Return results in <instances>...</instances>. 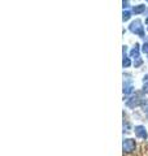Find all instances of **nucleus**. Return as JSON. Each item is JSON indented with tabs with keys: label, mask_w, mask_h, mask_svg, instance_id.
Here are the masks:
<instances>
[{
	"label": "nucleus",
	"mask_w": 148,
	"mask_h": 156,
	"mask_svg": "<svg viewBox=\"0 0 148 156\" xmlns=\"http://www.w3.org/2000/svg\"><path fill=\"white\" fill-rule=\"evenodd\" d=\"M129 29H130L131 33H135L139 37H144V30H143V26H142V21H140V20H135V21H132L130 23Z\"/></svg>",
	"instance_id": "nucleus-1"
},
{
	"label": "nucleus",
	"mask_w": 148,
	"mask_h": 156,
	"mask_svg": "<svg viewBox=\"0 0 148 156\" xmlns=\"http://www.w3.org/2000/svg\"><path fill=\"white\" fill-rule=\"evenodd\" d=\"M143 101H144V99H143V96L140 92H136L135 96H131L129 100L126 101V105L130 107V108H135V107H138L139 104H143Z\"/></svg>",
	"instance_id": "nucleus-2"
},
{
	"label": "nucleus",
	"mask_w": 148,
	"mask_h": 156,
	"mask_svg": "<svg viewBox=\"0 0 148 156\" xmlns=\"http://www.w3.org/2000/svg\"><path fill=\"white\" fill-rule=\"evenodd\" d=\"M125 78V77H123ZM134 90V86H132V81H131V77L130 74H126V78L123 80V94L125 95H129Z\"/></svg>",
	"instance_id": "nucleus-3"
},
{
	"label": "nucleus",
	"mask_w": 148,
	"mask_h": 156,
	"mask_svg": "<svg viewBox=\"0 0 148 156\" xmlns=\"http://www.w3.org/2000/svg\"><path fill=\"white\" fill-rule=\"evenodd\" d=\"M136 147V143H135V140L134 139H130V138H127L123 140V143H122V148H123V152H132V151L135 150Z\"/></svg>",
	"instance_id": "nucleus-4"
},
{
	"label": "nucleus",
	"mask_w": 148,
	"mask_h": 156,
	"mask_svg": "<svg viewBox=\"0 0 148 156\" xmlns=\"http://www.w3.org/2000/svg\"><path fill=\"white\" fill-rule=\"evenodd\" d=\"M134 130H135V135L138 136V138H142V139H147L148 138V133H147L144 126L138 125V126H135Z\"/></svg>",
	"instance_id": "nucleus-5"
},
{
	"label": "nucleus",
	"mask_w": 148,
	"mask_h": 156,
	"mask_svg": "<svg viewBox=\"0 0 148 156\" xmlns=\"http://www.w3.org/2000/svg\"><path fill=\"white\" fill-rule=\"evenodd\" d=\"M130 57L139 58V46H138V44H135V47L130 51Z\"/></svg>",
	"instance_id": "nucleus-6"
},
{
	"label": "nucleus",
	"mask_w": 148,
	"mask_h": 156,
	"mask_svg": "<svg viewBox=\"0 0 148 156\" xmlns=\"http://www.w3.org/2000/svg\"><path fill=\"white\" fill-rule=\"evenodd\" d=\"M144 11H146V5H143V4H139V5H135L134 8H132V12H134L135 14L143 13Z\"/></svg>",
	"instance_id": "nucleus-7"
},
{
	"label": "nucleus",
	"mask_w": 148,
	"mask_h": 156,
	"mask_svg": "<svg viewBox=\"0 0 148 156\" xmlns=\"http://www.w3.org/2000/svg\"><path fill=\"white\" fill-rule=\"evenodd\" d=\"M130 17H131V12H129V11H123V17H122L123 21H129Z\"/></svg>",
	"instance_id": "nucleus-8"
},
{
	"label": "nucleus",
	"mask_w": 148,
	"mask_h": 156,
	"mask_svg": "<svg viewBox=\"0 0 148 156\" xmlns=\"http://www.w3.org/2000/svg\"><path fill=\"white\" fill-rule=\"evenodd\" d=\"M142 108L146 113H148V99H144V101H143V104H142Z\"/></svg>",
	"instance_id": "nucleus-9"
},
{
	"label": "nucleus",
	"mask_w": 148,
	"mask_h": 156,
	"mask_svg": "<svg viewBox=\"0 0 148 156\" xmlns=\"http://www.w3.org/2000/svg\"><path fill=\"white\" fill-rule=\"evenodd\" d=\"M123 131H126V133H129V131H130V125H129V122H123Z\"/></svg>",
	"instance_id": "nucleus-10"
},
{
	"label": "nucleus",
	"mask_w": 148,
	"mask_h": 156,
	"mask_svg": "<svg viewBox=\"0 0 148 156\" xmlns=\"http://www.w3.org/2000/svg\"><path fill=\"white\" fill-rule=\"evenodd\" d=\"M142 50H143V52H144V53H147V55H148V42H146L144 44H143Z\"/></svg>",
	"instance_id": "nucleus-11"
},
{
	"label": "nucleus",
	"mask_w": 148,
	"mask_h": 156,
	"mask_svg": "<svg viewBox=\"0 0 148 156\" xmlns=\"http://www.w3.org/2000/svg\"><path fill=\"white\" fill-rule=\"evenodd\" d=\"M143 64V61L140 60V58H136V61H135V68H138L139 65H142Z\"/></svg>",
	"instance_id": "nucleus-12"
},
{
	"label": "nucleus",
	"mask_w": 148,
	"mask_h": 156,
	"mask_svg": "<svg viewBox=\"0 0 148 156\" xmlns=\"http://www.w3.org/2000/svg\"><path fill=\"white\" fill-rule=\"evenodd\" d=\"M143 91H144L146 94H148V82H146L144 86H143Z\"/></svg>",
	"instance_id": "nucleus-13"
},
{
	"label": "nucleus",
	"mask_w": 148,
	"mask_h": 156,
	"mask_svg": "<svg viewBox=\"0 0 148 156\" xmlns=\"http://www.w3.org/2000/svg\"><path fill=\"white\" fill-rule=\"evenodd\" d=\"M127 7H129V2H127V0H123V9L127 8Z\"/></svg>",
	"instance_id": "nucleus-14"
},
{
	"label": "nucleus",
	"mask_w": 148,
	"mask_h": 156,
	"mask_svg": "<svg viewBox=\"0 0 148 156\" xmlns=\"http://www.w3.org/2000/svg\"><path fill=\"white\" fill-rule=\"evenodd\" d=\"M146 23H147V25H148V17L146 18Z\"/></svg>",
	"instance_id": "nucleus-15"
},
{
	"label": "nucleus",
	"mask_w": 148,
	"mask_h": 156,
	"mask_svg": "<svg viewBox=\"0 0 148 156\" xmlns=\"http://www.w3.org/2000/svg\"><path fill=\"white\" fill-rule=\"evenodd\" d=\"M147 116H148V113H147Z\"/></svg>",
	"instance_id": "nucleus-16"
},
{
	"label": "nucleus",
	"mask_w": 148,
	"mask_h": 156,
	"mask_svg": "<svg viewBox=\"0 0 148 156\" xmlns=\"http://www.w3.org/2000/svg\"><path fill=\"white\" fill-rule=\"evenodd\" d=\"M147 2H148V0H147Z\"/></svg>",
	"instance_id": "nucleus-17"
}]
</instances>
